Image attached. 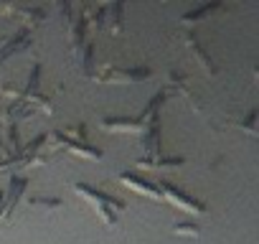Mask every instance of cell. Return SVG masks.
<instances>
[{
	"mask_svg": "<svg viewBox=\"0 0 259 244\" xmlns=\"http://www.w3.org/2000/svg\"><path fill=\"white\" fill-rule=\"evenodd\" d=\"M92 66H94V46L89 44V46H87V51H84V71H87V74H92Z\"/></svg>",
	"mask_w": 259,
	"mask_h": 244,
	"instance_id": "11",
	"label": "cell"
},
{
	"mask_svg": "<svg viewBox=\"0 0 259 244\" xmlns=\"http://www.w3.org/2000/svg\"><path fill=\"white\" fill-rule=\"evenodd\" d=\"M158 186H160L163 198H168L173 206H178V209H183V211H188V214H206V204H201L198 198H193V196L183 193V191H181V188H176L170 181H160Z\"/></svg>",
	"mask_w": 259,
	"mask_h": 244,
	"instance_id": "2",
	"label": "cell"
},
{
	"mask_svg": "<svg viewBox=\"0 0 259 244\" xmlns=\"http://www.w3.org/2000/svg\"><path fill=\"white\" fill-rule=\"evenodd\" d=\"M145 117L140 119H133V117H109L102 122L104 130H117V133H138V130H145Z\"/></svg>",
	"mask_w": 259,
	"mask_h": 244,
	"instance_id": "6",
	"label": "cell"
},
{
	"mask_svg": "<svg viewBox=\"0 0 259 244\" xmlns=\"http://www.w3.org/2000/svg\"><path fill=\"white\" fill-rule=\"evenodd\" d=\"M31 204H33V206L56 209V206H61V198H56V196H31Z\"/></svg>",
	"mask_w": 259,
	"mask_h": 244,
	"instance_id": "10",
	"label": "cell"
},
{
	"mask_svg": "<svg viewBox=\"0 0 259 244\" xmlns=\"http://www.w3.org/2000/svg\"><path fill=\"white\" fill-rule=\"evenodd\" d=\"M0 214H3V191H0Z\"/></svg>",
	"mask_w": 259,
	"mask_h": 244,
	"instance_id": "13",
	"label": "cell"
},
{
	"mask_svg": "<svg viewBox=\"0 0 259 244\" xmlns=\"http://www.w3.org/2000/svg\"><path fill=\"white\" fill-rule=\"evenodd\" d=\"M119 183H124L127 188H133V191H138V193H143V196L163 198V193H160V186H158V183H153V181H148V178H143V176H138V173H133V171L119 173Z\"/></svg>",
	"mask_w": 259,
	"mask_h": 244,
	"instance_id": "4",
	"label": "cell"
},
{
	"mask_svg": "<svg viewBox=\"0 0 259 244\" xmlns=\"http://www.w3.org/2000/svg\"><path fill=\"white\" fill-rule=\"evenodd\" d=\"M54 140H59V145H61L64 150L76 153V155H81V158H102V150L92 148V145H89L84 138H69L64 130L54 133Z\"/></svg>",
	"mask_w": 259,
	"mask_h": 244,
	"instance_id": "3",
	"label": "cell"
},
{
	"mask_svg": "<svg viewBox=\"0 0 259 244\" xmlns=\"http://www.w3.org/2000/svg\"><path fill=\"white\" fill-rule=\"evenodd\" d=\"M31 46V38H28V31H21L18 36L8 38V44H3V49H0V64H3L8 56L18 54V51H26Z\"/></svg>",
	"mask_w": 259,
	"mask_h": 244,
	"instance_id": "7",
	"label": "cell"
},
{
	"mask_svg": "<svg viewBox=\"0 0 259 244\" xmlns=\"http://www.w3.org/2000/svg\"><path fill=\"white\" fill-rule=\"evenodd\" d=\"M74 191H76L79 196H84L87 201H92V206L97 209V216H99L107 226L117 224V211H124V209H127V204H124L122 198H114V196H109V193H104V191H97V188H92V186H87V183H76Z\"/></svg>",
	"mask_w": 259,
	"mask_h": 244,
	"instance_id": "1",
	"label": "cell"
},
{
	"mask_svg": "<svg viewBox=\"0 0 259 244\" xmlns=\"http://www.w3.org/2000/svg\"><path fill=\"white\" fill-rule=\"evenodd\" d=\"M221 8V3H211V6H203V8H196V11H188L186 16H183V21H193V18H203L206 13H211V11H219Z\"/></svg>",
	"mask_w": 259,
	"mask_h": 244,
	"instance_id": "9",
	"label": "cell"
},
{
	"mask_svg": "<svg viewBox=\"0 0 259 244\" xmlns=\"http://www.w3.org/2000/svg\"><path fill=\"white\" fill-rule=\"evenodd\" d=\"M198 231H201V226L191 219H181L173 226V234H178V236H198Z\"/></svg>",
	"mask_w": 259,
	"mask_h": 244,
	"instance_id": "8",
	"label": "cell"
},
{
	"mask_svg": "<svg viewBox=\"0 0 259 244\" xmlns=\"http://www.w3.org/2000/svg\"><path fill=\"white\" fill-rule=\"evenodd\" d=\"M254 119H256V112H249V117H246V122H244V130H246L249 135H256V128H254Z\"/></svg>",
	"mask_w": 259,
	"mask_h": 244,
	"instance_id": "12",
	"label": "cell"
},
{
	"mask_svg": "<svg viewBox=\"0 0 259 244\" xmlns=\"http://www.w3.org/2000/svg\"><path fill=\"white\" fill-rule=\"evenodd\" d=\"M26 186H28V181H26L23 176H11L8 193H3V214H0V219H3V221H8V219L13 216V209H16V204L21 201Z\"/></svg>",
	"mask_w": 259,
	"mask_h": 244,
	"instance_id": "5",
	"label": "cell"
}]
</instances>
